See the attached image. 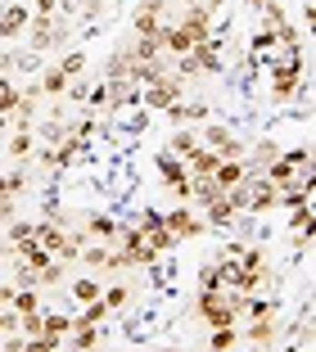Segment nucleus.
<instances>
[{"label":"nucleus","instance_id":"obj_1","mask_svg":"<svg viewBox=\"0 0 316 352\" xmlns=\"http://www.w3.org/2000/svg\"><path fill=\"white\" fill-rule=\"evenodd\" d=\"M163 226L172 230V239L181 244V239H194V235H204V226L208 221H199L190 212V208H172V212H163Z\"/></svg>","mask_w":316,"mask_h":352},{"label":"nucleus","instance_id":"obj_2","mask_svg":"<svg viewBox=\"0 0 316 352\" xmlns=\"http://www.w3.org/2000/svg\"><path fill=\"white\" fill-rule=\"evenodd\" d=\"M204 149H213L222 163H226V158H244V145H240L226 126H208V131H204Z\"/></svg>","mask_w":316,"mask_h":352},{"label":"nucleus","instance_id":"obj_3","mask_svg":"<svg viewBox=\"0 0 316 352\" xmlns=\"http://www.w3.org/2000/svg\"><path fill=\"white\" fill-rule=\"evenodd\" d=\"M68 330H72V316L68 311H41V334L45 339H68Z\"/></svg>","mask_w":316,"mask_h":352},{"label":"nucleus","instance_id":"obj_4","mask_svg":"<svg viewBox=\"0 0 316 352\" xmlns=\"http://www.w3.org/2000/svg\"><path fill=\"white\" fill-rule=\"evenodd\" d=\"M204 217L213 221V226H231V221H235V208H231V199H226V195L208 199V204H204Z\"/></svg>","mask_w":316,"mask_h":352},{"label":"nucleus","instance_id":"obj_5","mask_svg":"<svg viewBox=\"0 0 316 352\" xmlns=\"http://www.w3.org/2000/svg\"><path fill=\"white\" fill-rule=\"evenodd\" d=\"M95 343H100V325H77V321H72V330H68V348L91 352Z\"/></svg>","mask_w":316,"mask_h":352},{"label":"nucleus","instance_id":"obj_6","mask_svg":"<svg viewBox=\"0 0 316 352\" xmlns=\"http://www.w3.org/2000/svg\"><path fill=\"white\" fill-rule=\"evenodd\" d=\"M68 289H72V298H77V302H82V307H86V302H95V298H100V294H104V285H100V280H95V276H77V280H72V285H68Z\"/></svg>","mask_w":316,"mask_h":352},{"label":"nucleus","instance_id":"obj_7","mask_svg":"<svg viewBox=\"0 0 316 352\" xmlns=\"http://www.w3.org/2000/svg\"><path fill=\"white\" fill-rule=\"evenodd\" d=\"M14 316H28V311H41V289H14V302H10Z\"/></svg>","mask_w":316,"mask_h":352},{"label":"nucleus","instance_id":"obj_8","mask_svg":"<svg viewBox=\"0 0 316 352\" xmlns=\"http://www.w3.org/2000/svg\"><path fill=\"white\" fill-rule=\"evenodd\" d=\"M194 149H199V135H194V131H176L172 140H167V154H172V158H190Z\"/></svg>","mask_w":316,"mask_h":352},{"label":"nucleus","instance_id":"obj_9","mask_svg":"<svg viewBox=\"0 0 316 352\" xmlns=\"http://www.w3.org/2000/svg\"><path fill=\"white\" fill-rule=\"evenodd\" d=\"M271 339H275V321H271V316H257L253 330H249V343H257V348H262V343H271Z\"/></svg>","mask_w":316,"mask_h":352},{"label":"nucleus","instance_id":"obj_10","mask_svg":"<svg viewBox=\"0 0 316 352\" xmlns=\"http://www.w3.org/2000/svg\"><path fill=\"white\" fill-rule=\"evenodd\" d=\"M100 302H104L109 311H118V307H127V302H131V289H127V285H113V289L100 294Z\"/></svg>","mask_w":316,"mask_h":352},{"label":"nucleus","instance_id":"obj_11","mask_svg":"<svg viewBox=\"0 0 316 352\" xmlns=\"http://www.w3.org/2000/svg\"><path fill=\"white\" fill-rule=\"evenodd\" d=\"M19 104H23V91H14V86L0 77V113H19Z\"/></svg>","mask_w":316,"mask_h":352},{"label":"nucleus","instance_id":"obj_12","mask_svg":"<svg viewBox=\"0 0 316 352\" xmlns=\"http://www.w3.org/2000/svg\"><path fill=\"white\" fill-rule=\"evenodd\" d=\"M36 91H45V95H63V91H68V77H63L59 68H50V73L36 82Z\"/></svg>","mask_w":316,"mask_h":352},{"label":"nucleus","instance_id":"obj_13","mask_svg":"<svg viewBox=\"0 0 316 352\" xmlns=\"http://www.w3.org/2000/svg\"><path fill=\"white\" fill-rule=\"evenodd\" d=\"M235 339H240V334H235V325H222V330H213V343H208V348H213V352H231Z\"/></svg>","mask_w":316,"mask_h":352},{"label":"nucleus","instance_id":"obj_14","mask_svg":"<svg viewBox=\"0 0 316 352\" xmlns=\"http://www.w3.org/2000/svg\"><path fill=\"white\" fill-rule=\"evenodd\" d=\"M104 316H109V307L95 298V302H86V311H82V316H72V321H77V325H100Z\"/></svg>","mask_w":316,"mask_h":352},{"label":"nucleus","instance_id":"obj_15","mask_svg":"<svg viewBox=\"0 0 316 352\" xmlns=\"http://www.w3.org/2000/svg\"><path fill=\"white\" fill-rule=\"evenodd\" d=\"M32 149H36V140H32V131H14V140H10V154H14V158H28Z\"/></svg>","mask_w":316,"mask_h":352},{"label":"nucleus","instance_id":"obj_16","mask_svg":"<svg viewBox=\"0 0 316 352\" xmlns=\"http://www.w3.org/2000/svg\"><path fill=\"white\" fill-rule=\"evenodd\" d=\"M23 352H59V339H45V334H36V339L23 343Z\"/></svg>","mask_w":316,"mask_h":352},{"label":"nucleus","instance_id":"obj_17","mask_svg":"<svg viewBox=\"0 0 316 352\" xmlns=\"http://www.w3.org/2000/svg\"><path fill=\"white\" fill-rule=\"evenodd\" d=\"M36 235V221H10V239L19 244V239H32Z\"/></svg>","mask_w":316,"mask_h":352},{"label":"nucleus","instance_id":"obj_18","mask_svg":"<svg viewBox=\"0 0 316 352\" xmlns=\"http://www.w3.org/2000/svg\"><path fill=\"white\" fill-rule=\"evenodd\" d=\"M14 325H19V316H14L10 307H0V339H5V334H10Z\"/></svg>","mask_w":316,"mask_h":352},{"label":"nucleus","instance_id":"obj_19","mask_svg":"<svg viewBox=\"0 0 316 352\" xmlns=\"http://www.w3.org/2000/svg\"><path fill=\"white\" fill-rule=\"evenodd\" d=\"M23 343H28V339H23V334H5V343H0V348H5V352H23Z\"/></svg>","mask_w":316,"mask_h":352},{"label":"nucleus","instance_id":"obj_20","mask_svg":"<svg viewBox=\"0 0 316 352\" xmlns=\"http://www.w3.org/2000/svg\"><path fill=\"white\" fill-rule=\"evenodd\" d=\"M5 126H10V113H0V135H5Z\"/></svg>","mask_w":316,"mask_h":352},{"label":"nucleus","instance_id":"obj_21","mask_svg":"<svg viewBox=\"0 0 316 352\" xmlns=\"http://www.w3.org/2000/svg\"><path fill=\"white\" fill-rule=\"evenodd\" d=\"M5 258H10V244H0V262H5Z\"/></svg>","mask_w":316,"mask_h":352},{"label":"nucleus","instance_id":"obj_22","mask_svg":"<svg viewBox=\"0 0 316 352\" xmlns=\"http://www.w3.org/2000/svg\"><path fill=\"white\" fill-rule=\"evenodd\" d=\"M249 5H253V10H262V5H266V0H249Z\"/></svg>","mask_w":316,"mask_h":352},{"label":"nucleus","instance_id":"obj_23","mask_svg":"<svg viewBox=\"0 0 316 352\" xmlns=\"http://www.w3.org/2000/svg\"><path fill=\"white\" fill-rule=\"evenodd\" d=\"M59 352H77V348H63V343H59Z\"/></svg>","mask_w":316,"mask_h":352},{"label":"nucleus","instance_id":"obj_24","mask_svg":"<svg viewBox=\"0 0 316 352\" xmlns=\"http://www.w3.org/2000/svg\"><path fill=\"white\" fill-rule=\"evenodd\" d=\"M208 352H213V348H208Z\"/></svg>","mask_w":316,"mask_h":352}]
</instances>
